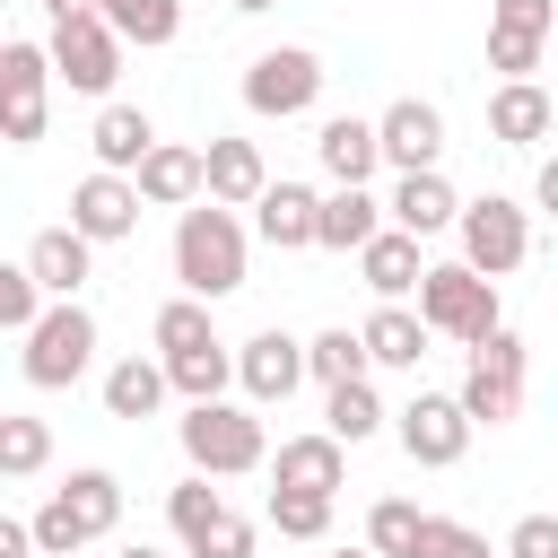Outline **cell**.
Returning a JSON list of instances; mask_svg holds the SVG:
<instances>
[{
    "label": "cell",
    "instance_id": "6da1fadb",
    "mask_svg": "<svg viewBox=\"0 0 558 558\" xmlns=\"http://www.w3.org/2000/svg\"><path fill=\"white\" fill-rule=\"evenodd\" d=\"M174 279H183L192 305H218V296L244 288V227H235V209H218V201L183 209V227H174Z\"/></svg>",
    "mask_w": 558,
    "mask_h": 558
},
{
    "label": "cell",
    "instance_id": "7a4b0ae2",
    "mask_svg": "<svg viewBox=\"0 0 558 558\" xmlns=\"http://www.w3.org/2000/svg\"><path fill=\"white\" fill-rule=\"evenodd\" d=\"M113 523H122V480H113V471H70V480L44 497V514L26 523V541H35L44 558H70V549L105 541Z\"/></svg>",
    "mask_w": 558,
    "mask_h": 558
},
{
    "label": "cell",
    "instance_id": "3957f363",
    "mask_svg": "<svg viewBox=\"0 0 558 558\" xmlns=\"http://www.w3.org/2000/svg\"><path fill=\"white\" fill-rule=\"evenodd\" d=\"M183 462L201 471V480H244V471H262V418L253 410H235V401H192L183 410Z\"/></svg>",
    "mask_w": 558,
    "mask_h": 558
},
{
    "label": "cell",
    "instance_id": "277c9868",
    "mask_svg": "<svg viewBox=\"0 0 558 558\" xmlns=\"http://www.w3.org/2000/svg\"><path fill=\"white\" fill-rule=\"evenodd\" d=\"M87 366H96V314H87L78 296L44 305V314L26 323V384H35V392H61V384H78Z\"/></svg>",
    "mask_w": 558,
    "mask_h": 558
},
{
    "label": "cell",
    "instance_id": "5b68a950",
    "mask_svg": "<svg viewBox=\"0 0 558 558\" xmlns=\"http://www.w3.org/2000/svg\"><path fill=\"white\" fill-rule=\"evenodd\" d=\"M453 410H462L471 427H506V418H523V340H514L506 323H497L488 340H471V375H462Z\"/></svg>",
    "mask_w": 558,
    "mask_h": 558
},
{
    "label": "cell",
    "instance_id": "8992f818",
    "mask_svg": "<svg viewBox=\"0 0 558 558\" xmlns=\"http://www.w3.org/2000/svg\"><path fill=\"white\" fill-rule=\"evenodd\" d=\"M453 227H462V270H480L488 288H497L506 270H523V253H532V218H523V201H506V192L462 201Z\"/></svg>",
    "mask_w": 558,
    "mask_h": 558
},
{
    "label": "cell",
    "instance_id": "52a82bcc",
    "mask_svg": "<svg viewBox=\"0 0 558 558\" xmlns=\"http://www.w3.org/2000/svg\"><path fill=\"white\" fill-rule=\"evenodd\" d=\"M418 323L445 331V340H488L497 331V288L462 262H436V270H418Z\"/></svg>",
    "mask_w": 558,
    "mask_h": 558
},
{
    "label": "cell",
    "instance_id": "ba28073f",
    "mask_svg": "<svg viewBox=\"0 0 558 558\" xmlns=\"http://www.w3.org/2000/svg\"><path fill=\"white\" fill-rule=\"evenodd\" d=\"M166 523H174V541L192 549V558H253V523L192 471L183 488H166Z\"/></svg>",
    "mask_w": 558,
    "mask_h": 558
},
{
    "label": "cell",
    "instance_id": "9c48e42d",
    "mask_svg": "<svg viewBox=\"0 0 558 558\" xmlns=\"http://www.w3.org/2000/svg\"><path fill=\"white\" fill-rule=\"evenodd\" d=\"M44 122H52V61H44V44H0V140L9 148H35L44 140Z\"/></svg>",
    "mask_w": 558,
    "mask_h": 558
},
{
    "label": "cell",
    "instance_id": "30bf717a",
    "mask_svg": "<svg viewBox=\"0 0 558 558\" xmlns=\"http://www.w3.org/2000/svg\"><path fill=\"white\" fill-rule=\"evenodd\" d=\"M44 61H52V78H70L78 96H105L113 78H122V44L105 35V17L87 9V17H61L52 26V44H44Z\"/></svg>",
    "mask_w": 558,
    "mask_h": 558
},
{
    "label": "cell",
    "instance_id": "8fae6325",
    "mask_svg": "<svg viewBox=\"0 0 558 558\" xmlns=\"http://www.w3.org/2000/svg\"><path fill=\"white\" fill-rule=\"evenodd\" d=\"M314 96H323V61H314L305 44H279V52H262V61L244 70V105H253V113H279V122H288V113H305Z\"/></svg>",
    "mask_w": 558,
    "mask_h": 558
},
{
    "label": "cell",
    "instance_id": "7c38bea8",
    "mask_svg": "<svg viewBox=\"0 0 558 558\" xmlns=\"http://www.w3.org/2000/svg\"><path fill=\"white\" fill-rule=\"evenodd\" d=\"M436 157H445V113H436L427 96H401V105H384V122H375V166L427 174Z\"/></svg>",
    "mask_w": 558,
    "mask_h": 558
},
{
    "label": "cell",
    "instance_id": "4fadbf2b",
    "mask_svg": "<svg viewBox=\"0 0 558 558\" xmlns=\"http://www.w3.org/2000/svg\"><path fill=\"white\" fill-rule=\"evenodd\" d=\"M462 445H471V418L453 410V392H418V401L401 410V453H410L418 471H453Z\"/></svg>",
    "mask_w": 558,
    "mask_h": 558
},
{
    "label": "cell",
    "instance_id": "5bb4252c",
    "mask_svg": "<svg viewBox=\"0 0 558 558\" xmlns=\"http://www.w3.org/2000/svg\"><path fill=\"white\" fill-rule=\"evenodd\" d=\"M227 366H235V384H244L253 401H288V392L305 384V340H288V331L270 323V331H253L244 349H227Z\"/></svg>",
    "mask_w": 558,
    "mask_h": 558
},
{
    "label": "cell",
    "instance_id": "9a60e30c",
    "mask_svg": "<svg viewBox=\"0 0 558 558\" xmlns=\"http://www.w3.org/2000/svg\"><path fill=\"white\" fill-rule=\"evenodd\" d=\"M549 26H558V9H549V0H497V17H488V70L532 78V70H541Z\"/></svg>",
    "mask_w": 558,
    "mask_h": 558
},
{
    "label": "cell",
    "instance_id": "2e32d148",
    "mask_svg": "<svg viewBox=\"0 0 558 558\" xmlns=\"http://www.w3.org/2000/svg\"><path fill=\"white\" fill-rule=\"evenodd\" d=\"M131 227H140V192H131L122 174H87V183L70 192V235L113 244V235H131Z\"/></svg>",
    "mask_w": 558,
    "mask_h": 558
},
{
    "label": "cell",
    "instance_id": "e0dca14e",
    "mask_svg": "<svg viewBox=\"0 0 558 558\" xmlns=\"http://www.w3.org/2000/svg\"><path fill=\"white\" fill-rule=\"evenodd\" d=\"M87 253H96L87 235H70V227H44V235L26 244V262H17V270L35 279V296H44V305H61V296H78V288H87Z\"/></svg>",
    "mask_w": 558,
    "mask_h": 558
},
{
    "label": "cell",
    "instance_id": "ac0fdd59",
    "mask_svg": "<svg viewBox=\"0 0 558 558\" xmlns=\"http://www.w3.org/2000/svg\"><path fill=\"white\" fill-rule=\"evenodd\" d=\"M140 201H157V209H183V201H201V148H174V140H157L131 174H122Z\"/></svg>",
    "mask_w": 558,
    "mask_h": 558
},
{
    "label": "cell",
    "instance_id": "d6986e66",
    "mask_svg": "<svg viewBox=\"0 0 558 558\" xmlns=\"http://www.w3.org/2000/svg\"><path fill=\"white\" fill-rule=\"evenodd\" d=\"M262 183H270V174H262V148H253V140H209V148H201V192H209L218 209H253Z\"/></svg>",
    "mask_w": 558,
    "mask_h": 558
},
{
    "label": "cell",
    "instance_id": "ffe728a7",
    "mask_svg": "<svg viewBox=\"0 0 558 558\" xmlns=\"http://www.w3.org/2000/svg\"><path fill=\"white\" fill-rule=\"evenodd\" d=\"M549 122H558V105H549V87H532V78H506V87L488 96V131H497L506 148H541Z\"/></svg>",
    "mask_w": 558,
    "mask_h": 558
},
{
    "label": "cell",
    "instance_id": "44dd1931",
    "mask_svg": "<svg viewBox=\"0 0 558 558\" xmlns=\"http://www.w3.org/2000/svg\"><path fill=\"white\" fill-rule=\"evenodd\" d=\"M253 227H262V244L305 253V244H314V192H305V183H262V192H253Z\"/></svg>",
    "mask_w": 558,
    "mask_h": 558
},
{
    "label": "cell",
    "instance_id": "7402d4cb",
    "mask_svg": "<svg viewBox=\"0 0 558 558\" xmlns=\"http://www.w3.org/2000/svg\"><path fill=\"white\" fill-rule=\"evenodd\" d=\"M357 270H366V288L392 305V296H410V288H418V270H427V262H418V235H401V227H375V235L357 244Z\"/></svg>",
    "mask_w": 558,
    "mask_h": 558
},
{
    "label": "cell",
    "instance_id": "603a6c76",
    "mask_svg": "<svg viewBox=\"0 0 558 558\" xmlns=\"http://www.w3.org/2000/svg\"><path fill=\"white\" fill-rule=\"evenodd\" d=\"M148 148H157V122L140 105H105L96 113V174H131Z\"/></svg>",
    "mask_w": 558,
    "mask_h": 558
},
{
    "label": "cell",
    "instance_id": "cb8c5ba5",
    "mask_svg": "<svg viewBox=\"0 0 558 558\" xmlns=\"http://www.w3.org/2000/svg\"><path fill=\"white\" fill-rule=\"evenodd\" d=\"M314 157H323V174H331V183H366V174H375V122L331 113V122L314 131Z\"/></svg>",
    "mask_w": 558,
    "mask_h": 558
},
{
    "label": "cell",
    "instance_id": "d4e9b609",
    "mask_svg": "<svg viewBox=\"0 0 558 558\" xmlns=\"http://www.w3.org/2000/svg\"><path fill=\"white\" fill-rule=\"evenodd\" d=\"M357 349H366V366H418V357H427V323L401 314V305H375V314L357 323Z\"/></svg>",
    "mask_w": 558,
    "mask_h": 558
},
{
    "label": "cell",
    "instance_id": "484cf974",
    "mask_svg": "<svg viewBox=\"0 0 558 558\" xmlns=\"http://www.w3.org/2000/svg\"><path fill=\"white\" fill-rule=\"evenodd\" d=\"M453 209H462V201H453V183H445L436 166H427V174H401V192H392V227H401V235H436V227H453Z\"/></svg>",
    "mask_w": 558,
    "mask_h": 558
},
{
    "label": "cell",
    "instance_id": "4316f807",
    "mask_svg": "<svg viewBox=\"0 0 558 558\" xmlns=\"http://www.w3.org/2000/svg\"><path fill=\"white\" fill-rule=\"evenodd\" d=\"M375 227H384V218H375L366 183H340L331 201H314V244H331V253H357V244H366Z\"/></svg>",
    "mask_w": 558,
    "mask_h": 558
},
{
    "label": "cell",
    "instance_id": "83f0119b",
    "mask_svg": "<svg viewBox=\"0 0 558 558\" xmlns=\"http://www.w3.org/2000/svg\"><path fill=\"white\" fill-rule=\"evenodd\" d=\"M270 480L279 488H305V497H331L340 488V445L331 436H288L279 462H270Z\"/></svg>",
    "mask_w": 558,
    "mask_h": 558
},
{
    "label": "cell",
    "instance_id": "f1b7e54d",
    "mask_svg": "<svg viewBox=\"0 0 558 558\" xmlns=\"http://www.w3.org/2000/svg\"><path fill=\"white\" fill-rule=\"evenodd\" d=\"M96 17H105V35L113 44H174V26H183V9L174 0H96Z\"/></svg>",
    "mask_w": 558,
    "mask_h": 558
},
{
    "label": "cell",
    "instance_id": "f546056e",
    "mask_svg": "<svg viewBox=\"0 0 558 558\" xmlns=\"http://www.w3.org/2000/svg\"><path fill=\"white\" fill-rule=\"evenodd\" d=\"M331 401H323V436L331 445H366L375 427H384V401H375V384L357 375V384H323Z\"/></svg>",
    "mask_w": 558,
    "mask_h": 558
},
{
    "label": "cell",
    "instance_id": "4dcf8cb0",
    "mask_svg": "<svg viewBox=\"0 0 558 558\" xmlns=\"http://www.w3.org/2000/svg\"><path fill=\"white\" fill-rule=\"evenodd\" d=\"M166 401V375L148 366V357H122V366H105V418H148Z\"/></svg>",
    "mask_w": 558,
    "mask_h": 558
},
{
    "label": "cell",
    "instance_id": "1f68e13d",
    "mask_svg": "<svg viewBox=\"0 0 558 558\" xmlns=\"http://www.w3.org/2000/svg\"><path fill=\"white\" fill-rule=\"evenodd\" d=\"M157 375H166V392H183V401H218V384H227L235 366H227V340H209V349H183V357H166Z\"/></svg>",
    "mask_w": 558,
    "mask_h": 558
},
{
    "label": "cell",
    "instance_id": "d6a6232c",
    "mask_svg": "<svg viewBox=\"0 0 558 558\" xmlns=\"http://www.w3.org/2000/svg\"><path fill=\"white\" fill-rule=\"evenodd\" d=\"M44 462H52V427H44V418L0 410V480H35Z\"/></svg>",
    "mask_w": 558,
    "mask_h": 558
},
{
    "label": "cell",
    "instance_id": "836d02e7",
    "mask_svg": "<svg viewBox=\"0 0 558 558\" xmlns=\"http://www.w3.org/2000/svg\"><path fill=\"white\" fill-rule=\"evenodd\" d=\"M305 375H314V384H357V375H366L357 331H314V340H305Z\"/></svg>",
    "mask_w": 558,
    "mask_h": 558
},
{
    "label": "cell",
    "instance_id": "e575fe53",
    "mask_svg": "<svg viewBox=\"0 0 558 558\" xmlns=\"http://www.w3.org/2000/svg\"><path fill=\"white\" fill-rule=\"evenodd\" d=\"M270 523H279V541H323V532H331V497L270 488Z\"/></svg>",
    "mask_w": 558,
    "mask_h": 558
},
{
    "label": "cell",
    "instance_id": "d590c367",
    "mask_svg": "<svg viewBox=\"0 0 558 558\" xmlns=\"http://www.w3.org/2000/svg\"><path fill=\"white\" fill-rule=\"evenodd\" d=\"M401 558H488V541L471 532V523H445V514H418V532H410V549Z\"/></svg>",
    "mask_w": 558,
    "mask_h": 558
},
{
    "label": "cell",
    "instance_id": "8d00e7d4",
    "mask_svg": "<svg viewBox=\"0 0 558 558\" xmlns=\"http://www.w3.org/2000/svg\"><path fill=\"white\" fill-rule=\"evenodd\" d=\"M218 331H209V305H192V296H174V305H157V349L166 357H183V349H209Z\"/></svg>",
    "mask_w": 558,
    "mask_h": 558
},
{
    "label": "cell",
    "instance_id": "74e56055",
    "mask_svg": "<svg viewBox=\"0 0 558 558\" xmlns=\"http://www.w3.org/2000/svg\"><path fill=\"white\" fill-rule=\"evenodd\" d=\"M410 532H418V506H410V497H384V506L366 514V549H375V558H401Z\"/></svg>",
    "mask_w": 558,
    "mask_h": 558
},
{
    "label": "cell",
    "instance_id": "f35d334b",
    "mask_svg": "<svg viewBox=\"0 0 558 558\" xmlns=\"http://www.w3.org/2000/svg\"><path fill=\"white\" fill-rule=\"evenodd\" d=\"M44 314V296H35V279L17 270V262H0V331H26Z\"/></svg>",
    "mask_w": 558,
    "mask_h": 558
},
{
    "label": "cell",
    "instance_id": "ab89813d",
    "mask_svg": "<svg viewBox=\"0 0 558 558\" xmlns=\"http://www.w3.org/2000/svg\"><path fill=\"white\" fill-rule=\"evenodd\" d=\"M506 558H558V514H523L514 541H506Z\"/></svg>",
    "mask_w": 558,
    "mask_h": 558
},
{
    "label": "cell",
    "instance_id": "60d3db41",
    "mask_svg": "<svg viewBox=\"0 0 558 558\" xmlns=\"http://www.w3.org/2000/svg\"><path fill=\"white\" fill-rule=\"evenodd\" d=\"M26 549H35V541H26V523H9V514H0V558H26Z\"/></svg>",
    "mask_w": 558,
    "mask_h": 558
},
{
    "label": "cell",
    "instance_id": "b9f144b4",
    "mask_svg": "<svg viewBox=\"0 0 558 558\" xmlns=\"http://www.w3.org/2000/svg\"><path fill=\"white\" fill-rule=\"evenodd\" d=\"M44 9H52V26H61V17H87L96 0H44Z\"/></svg>",
    "mask_w": 558,
    "mask_h": 558
},
{
    "label": "cell",
    "instance_id": "7bdbcfd3",
    "mask_svg": "<svg viewBox=\"0 0 558 558\" xmlns=\"http://www.w3.org/2000/svg\"><path fill=\"white\" fill-rule=\"evenodd\" d=\"M113 558H166V549H148V541H131V549H113Z\"/></svg>",
    "mask_w": 558,
    "mask_h": 558
},
{
    "label": "cell",
    "instance_id": "ee69618b",
    "mask_svg": "<svg viewBox=\"0 0 558 558\" xmlns=\"http://www.w3.org/2000/svg\"><path fill=\"white\" fill-rule=\"evenodd\" d=\"M227 9H270V0H227Z\"/></svg>",
    "mask_w": 558,
    "mask_h": 558
},
{
    "label": "cell",
    "instance_id": "f6af8a7d",
    "mask_svg": "<svg viewBox=\"0 0 558 558\" xmlns=\"http://www.w3.org/2000/svg\"><path fill=\"white\" fill-rule=\"evenodd\" d=\"M340 558H375V549H340Z\"/></svg>",
    "mask_w": 558,
    "mask_h": 558
},
{
    "label": "cell",
    "instance_id": "bcb514c9",
    "mask_svg": "<svg viewBox=\"0 0 558 558\" xmlns=\"http://www.w3.org/2000/svg\"><path fill=\"white\" fill-rule=\"evenodd\" d=\"M0 44H9V35H0Z\"/></svg>",
    "mask_w": 558,
    "mask_h": 558
}]
</instances>
